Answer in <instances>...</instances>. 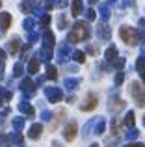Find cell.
<instances>
[{
	"label": "cell",
	"instance_id": "38",
	"mask_svg": "<svg viewBox=\"0 0 145 147\" xmlns=\"http://www.w3.org/2000/svg\"><path fill=\"white\" fill-rule=\"evenodd\" d=\"M91 2H97V0H91Z\"/></svg>",
	"mask_w": 145,
	"mask_h": 147
},
{
	"label": "cell",
	"instance_id": "17",
	"mask_svg": "<svg viewBox=\"0 0 145 147\" xmlns=\"http://www.w3.org/2000/svg\"><path fill=\"white\" fill-rule=\"evenodd\" d=\"M125 125H127L128 129L134 127V112H128V114H127V117H125Z\"/></svg>",
	"mask_w": 145,
	"mask_h": 147
},
{
	"label": "cell",
	"instance_id": "24",
	"mask_svg": "<svg viewBox=\"0 0 145 147\" xmlns=\"http://www.w3.org/2000/svg\"><path fill=\"white\" fill-rule=\"evenodd\" d=\"M136 69H138V71H145V58H138V61H136Z\"/></svg>",
	"mask_w": 145,
	"mask_h": 147
},
{
	"label": "cell",
	"instance_id": "18",
	"mask_svg": "<svg viewBox=\"0 0 145 147\" xmlns=\"http://www.w3.org/2000/svg\"><path fill=\"white\" fill-rule=\"evenodd\" d=\"M99 36L102 37V39H106V37H110V28L106 24H102L101 28H99Z\"/></svg>",
	"mask_w": 145,
	"mask_h": 147
},
{
	"label": "cell",
	"instance_id": "32",
	"mask_svg": "<svg viewBox=\"0 0 145 147\" xmlns=\"http://www.w3.org/2000/svg\"><path fill=\"white\" fill-rule=\"evenodd\" d=\"M125 65V60H115V67H123Z\"/></svg>",
	"mask_w": 145,
	"mask_h": 147
},
{
	"label": "cell",
	"instance_id": "12",
	"mask_svg": "<svg viewBox=\"0 0 145 147\" xmlns=\"http://www.w3.org/2000/svg\"><path fill=\"white\" fill-rule=\"evenodd\" d=\"M19 110H21L22 114H26V115H34V108L30 106L28 102H21L19 104Z\"/></svg>",
	"mask_w": 145,
	"mask_h": 147
},
{
	"label": "cell",
	"instance_id": "2",
	"mask_svg": "<svg viewBox=\"0 0 145 147\" xmlns=\"http://www.w3.org/2000/svg\"><path fill=\"white\" fill-rule=\"evenodd\" d=\"M119 36H121V39L125 41L127 45H138V30H134V28H130V26H123V28L119 30Z\"/></svg>",
	"mask_w": 145,
	"mask_h": 147
},
{
	"label": "cell",
	"instance_id": "10",
	"mask_svg": "<svg viewBox=\"0 0 145 147\" xmlns=\"http://www.w3.org/2000/svg\"><path fill=\"white\" fill-rule=\"evenodd\" d=\"M21 86H22V90H24L28 95H32L34 91H36V86H34V82H32L30 78H24V80H22V84H21Z\"/></svg>",
	"mask_w": 145,
	"mask_h": 147
},
{
	"label": "cell",
	"instance_id": "4",
	"mask_svg": "<svg viewBox=\"0 0 145 147\" xmlns=\"http://www.w3.org/2000/svg\"><path fill=\"white\" fill-rule=\"evenodd\" d=\"M97 104H99L97 95L89 93V95L86 97V100H84V102L80 104V110H84V112H91V110H95V108H97Z\"/></svg>",
	"mask_w": 145,
	"mask_h": 147
},
{
	"label": "cell",
	"instance_id": "25",
	"mask_svg": "<svg viewBox=\"0 0 145 147\" xmlns=\"http://www.w3.org/2000/svg\"><path fill=\"white\" fill-rule=\"evenodd\" d=\"M76 86H78V80H67V82H65V88H67V90H75Z\"/></svg>",
	"mask_w": 145,
	"mask_h": 147
},
{
	"label": "cell",
	"instance_id": "37",
	"mask_svg": "<svg viewBox=\"0 0 145 147\" xmlns=\"http://www.w3.org/2000/svg\"><path fill=\"white\" fill-rule=\"evenodd\" d=\"M91 147H99V145H97V144H93V145H91Z\"/></svg>",
	"mask_w": 145,
	"mask_h": 147
},
{
	"label": "cell",
	"instance_id": "31",
	"mask_svg": "<svg viewBox=\"0 0 145 147\" xmlns=\"http://www.w3.org/2000/svg\"><path fill=\"white\" fill-rule=\"evenodd\" d=\"M101 13H102V17H104V19H108V17H110V11L106 9V7H102V9H101Z\"/></svg>",
	"mask_w": 145,
	"mask_h": 147
},
{
	"label": "cell",
	"instance_id": "7",
	"mask_svg": "<svg viewBox=\"0 0 145 147\" xmlns=\"http://www.w3.org/2000/svg\"><path fill=\"white\" fill-rule=\"evenodd\" d=\"M7 147H24V140L21 134H9L7 138Z\"/></svg>",
	"mask_w": 145,
	"mask_h": 147
},
{
	"label": "cell",
	"instance_id": "1",
	"mask_svg": "<svg viewBox=\"0 0 145 147\" xmlns=\"http://www.w3.org/2000/svg\"><path fill=\"white\" fill-rule=\"evenodd\" d=\"M87 36H89L87 22L78 21L75 26H72V30H71V34H69V41H71V43H80V41H86Z\"/></svg>",
	"mask_w": 145,
	"mask_h": 147
},
{
	"label": "cell",
	"instance_id": "28",
	"mask_svg": "<svg viewBox=\"0 0 145 147\" xmlns=\"http://www.w3.org/2000/svg\"><path fill=\"white\" fill-rule=\"evenodd\" d=\"M123 78H125L123 73H117V75H115V84H117V86H119V84L123 82Z\"/></svg>",
	"mask_w": 145,
	"mask_h": 147
},
{
	"label": "cell",
	"instance_id": "14",
	"mask_svg": "<svg viewBox=\"0 0 145 147\" xmlns=\"http://www.w3.org/2000/svg\"><path fill=\"white\" fill-rule=\"evenodd\" d=\"M43 39H45V47H48V49H52L54 47V36H52L50 32H47L43 36Z\"/></svg>",
	"mask_w": 145,
	"mask_h": 147
},
{
	"label": "cell",
	"instance_id": "30",
	"mask_svg": "<svg viewBox=\"0 0 145 147\" xmlns=\"http://www.w3.org/2000/svg\"><path fill=\"white\" fill-rule=\"evenodd\" d=\"M15 75H17V76H19V75H22V65H21V63L15 65Z\"/></svg>",
	"mask_w": 145,
	"mask_h": 147
},
{
	"label": "cell",
	"instance_id": "19",
	"mask_svg": "<svg viewBox=\"0 0 145 147\" xmlns=\"http://www.w3.org/2000/svg\"><path fill=\"white\" fill-rule=\"evenodd\" d=\"M104 119H99V121H97V127H95V134H102V132H104Z\"/></svg>",
	"mask_w": 145,
	"mask_h": 147
},
{
	"label": "cell",
	"instance_id": "29",
	"mask_svg": "<svg viewBox=\"0 0 145 147\" xmlns=\"http://www.w3.org/2000/svg\"><path fill=\"white\" fill-rule=\"evenodd\" d=\"M95 17H97V13H95L93 9H87V19H89V21H93Z\"/></svg>",
	"mask_w": 145,
	"mask_h": 147
},
{
	"label": "cell",
	"instance_id": "9",
	"mask_svg": "<svg viewBox=\"0 0 145 147\" xmlns=\"http://www.w3.org/2000/svg\"><path fill=\"white\" fill-rule=\"evenodd\" d=\"M11 24V15L9 13H0V30H7Z\"/></svg>",
	"mask_w": 145,
	"mask_h": 147
},
{
	"label": "cell",
	"instance_id": "39",
	"mask_svg": "<svg viewBox=\"0 0 145 147\" xmlns=\"http://www.w3.org/2000/svg\"><path fill=\"white\" fill-rule=\"evenodd\" d=\"M143 123H145V117H143Z\"/></svg>",
	"mask_w": 145,
	"mask_h": 147
},
{
	"label": "cell",
	"instance_id": "35",
	"mask_svg": "<svg viewBox=\"0 0 145 147\" xmlns=\"http://www.w3.org/2000/svg\"><path fill=\"white\" fill-rule=\"evenodd\" d=\"M125 147H145L143 144H128V145H125Z\"/></svg>",
	"mask_w": 145,
	"mask_h": 147
},
{
	"label": "cell",
	"instance_id": "21",
	"mask_svg": "<svg viewBox=\"0 0 145 147\" xmlns=\"http://www.w3.org/2000/svg\"><path fill=\"white\" fill-rule=\"evenodd\" d=\"M13 127H15V130H21L22 127H24V119H22V117L13 119Z\"/></svg>",
	"mask_w": 145,
	"mask_h": 147
},
{
	"label": "cell",
	"instance_id": "6",
	"mask_svg": "<svg viewBox=\"0 0 145 147\" xmlns=\"http://www.w3.org/2000/svg\"><path fill=\"white\" fill-rule=\"evenodd\" d=\"M78 134V125H76L75 121H71L69 125L65 127V130H63V136H65V140H75V136Z\"/></svg>",
	"mask_w": 145,
	"mask_h": 147
},
{
	"label": "cell",
	"instance_id": "8",
	"mask_svg": "<svg viewBox=\"0 0 145 147\" xmlns=\"http://www.w3.org/2000/svg\"><path fill=\"white\" fill-rule=\"evenodd\" d=\"M41 132H43V125H41V123H36V125L30 127L28 136H30V138H34V140H37V138L41 136Z\"/></svg>",
	"mask_w": 145,
	"mask_h": 147
},
{
	"label": "cell",
	"instance_id": "20",
	"mask_svg": "<svg viewBox=\"0 0 145 147\" xmlns=\"http://www.w3.org/2000/svg\"><path fill=\"white\" fill-rule=\"evenodd\" d=\"M21 47H22V45H21V41H19V39H13V41L9 43V50H11V52H17Z\"/></svg>",
	"mask_w": 145,
	"mask_h": 147
},
{
	"label": "cell",
	"instance_id": "13",
	"mask_svg": "<svg viewBox=\"0 0 145 147\" xmlns=\"http://www.w3.org/2000/svg\"><path fill=\"white\" fill-rule=\"evenodd\" d=\"M106 60H108V61L117 60V49L115 47H110L108 50H106Z\"/></svg>",
	"mask_w": 145,
	"mask_h": 147
},
{
	"label": "cell",
	"instance_id": "26",
	"mask_svg": "<svg viewBox=\"0 0 145 147\" xmlns=\"http://www.w3.org/2000/svg\"><path fill=\"white\" fill-rule=\"evenodd\" d=\"M48 24H50V15H43V19H41V26L47 28Z\"/></svg>",
	"mask_w": 145,
	"mask_h": 147
},
{
	"label": "cell",
	"instance_id": "5",
	"mask_svg": "<svg viewBox=\"0 0 145 147\" xmlns=\"http://www.w3.org/2000/svg\"><path fill=\"white\" fill-rule=\"evenodd\" d=\"M47 97H48L50 102H60V100L63 99V93L58 88H47Z\"/></svg>",
	"mask_w": 145,
	"mask_h": 147
},
{
	"label": "cell",
	"instance_id": "16",
	"mask_svg": "<svg viewBox=\"0 0 145 147\" xmlns=\"http://www.w3.org/2000/svg\"><path fill=\"white\" fill-rule=\"evenodd\" d=\"M47 76L50 80H56V78H58V71H56L54 65H48V67H47Z\"/></svg>",
	"mask_w": 145,
	"mask_h": 147
},
{
	"label": "cell",
	"instance_id": "22",
	"mask_svg": "<svg viewBox=\"0 0 145 147\" xmlns=\"http://www.w3.org/2000/svg\"><path fill=\"white\" fill-rule=\"evenodd\" d=\"M112 134H113V136L119 134V119H113V121H112Z\"/></svg>",
	"mask_w": 145,
	"mask_h": 147
},
{
	"label": "cell",
	"instance_id": "23",
	"mask_svg": "<svg viewBox=\"0 0 145 147\" xmlns=\"http://www.w3.org/2000/svg\"><path fill=\"white\" fill-rule=\"evenodd\" d=\"M72 58H75V60L78 61V63H82V61L86 60V56H84V52H80V50H76V52L72 54Z\"/></svg>",
	"mask_w": 145,
	"mask_h": 147
},
{
	"label": "cell",
	"instance_id": "36",
	"mask_svg": "<svg viewBox=\"0 0 145 147\" xmlns=\"http://www.w3.org/2000/svg\"><path fill=\"white\" fill-rule=\"evenodd\" d=\"M142 78H143V82H145V71H142Z\"/></svg>",
	"mask_w": 145,
	"mask_h": 147
},
{
	"label": "cell",
	"instance_id": "15",
	"mask_svg": "<svg viewBox=\"0 0 145 147\" xmlns=\"http://www.w3.org/2000/svg\"><path fill=\"white\" fill-rule=\"evenodd\" d=\"M80 13H82V2H80V0H75V2H72V15L78 17Z\"/></svg>",
	"mask_w": 145,
	"mask_h": 147
},
{
	"label": "cell",
	"instance_id": "33",
	"mask_svg": "<svg viewBox=\"0 0 145 147\" xmlns=\"http://www.w3.org/2000/svg\"><path fill=\"white\" fill-rule=\"evenodd\" d=\"M0 61H6V52L0 49Z\"/></svg>",
	"mask_w": 145,
	"mask_h": 147
},
{
	"label": "cell",
	"instance_id": "27",
	"mask_svg": "<svg viewBox=\"0 0 145 147\" xmlns=\"http://www.w3.org/2000/svg\"><path fill=\"white\" fill-rule=\"evenodd\" d=\"M127 138H128V140H134V138H138V130H134V129H132V130H128Z\"/></svg>",
	"mask_w": 145,
	"mask_h": 147
},
{
	"label": "cell",
	"instance_id": "34",
	"mask_svg": "<svg viewBox=\"0 0 145 147\" xmlns=\"http://www.w3.org/2000/svg\"><path fill=\"white\" fill-rule=\"evenodd\" d=\"M87 52H89V54H93V56H95V54H97V49H95V47H89V49H87Z\"/></svg>",
	"mask_w": 145,
	"mask_h": 147
},
{
	"label": "cell",
	"instance_id": "11",
	"mask_svg": "<svg viewBox=\"0 0 145 147\" xmlns=\"http://www.w3.org/2000/svg\"><path fill=\"white\" fill-rule=\"evenodd\" d=\"M28 71L32 73V75L39 71V60H37V58H32V60H30V63H28Z\"/></svg>",
	"mask_w": 145,
	"mask_h": 147
},
{
	"label": "cell",
	"instance_id": "3",
	"mask_svg": "<svg viewBox=\"0 0 145 147\" xmlns=\"http://www.w3.org/2000/svg\"><path fill=\"white\" fill-rule=\"evenodd\" d=\"M130 93H132V97L138 100L140 106H145V91L142 90V86H140L138 82H132L130 84Z\"/></svg>",
	"mask_w": 145,
	"mask_h": 147
}]
</instances>
